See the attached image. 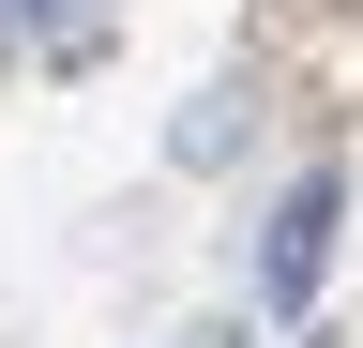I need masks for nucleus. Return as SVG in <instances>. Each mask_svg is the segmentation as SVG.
<instances>
[{
	"mask_svg": "<svg viewBox=\"0 0 363 348\" xmlns=\"http://www.w3.org/2000/svg\"><path fill=\"white\" fill-rule=\"evenodd\" d=\"M333 228H348V182H333V167H303V182L272 197V242H257V303H272V318H303V303H318Z\"/></svg>",
	"mask_w": 363,
	"mask_h": 348,
	"instance_id": "obj_1",
	"label": "nucleus"
},
{
	"mask_svg": "<svg viewBox=\"0 0 363 348\" xmlns=\"http://www.w3.org/2000/svg\"><path fill=\"white\" fill-rule=\"evenodd\" d=\"M91 16H106V0H0V30H45V46H76Z\"/></svg>",
	"mask_w": 363,
	"mask_h": 348,
	"instance_id": "obj_2",
	"label": "nucleus"
},
{
	"mask_svg": "<svg viewBox=\"0 0 363 348\" xmlns=\"http://www.w3.org/2000/svg\"><path fill=\"white\" fill-rule=\"evenodd\" d=\"M167 348H227V333H167Z\"/></svg>",
	"mask_w": 363,
	"mask_h": 348,
	"instance_id": "obj_3",
	"label": "nucleus"
}]
</instances>
